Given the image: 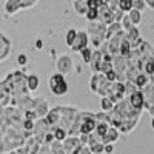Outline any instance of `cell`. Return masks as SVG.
Wrapping results in <instances>:
<instances>
[{"instance_id":"1","label":"cell","mask_w":154,"mask_h":154,"mask_svg":"<svg viewBox=\"0 0 154 154\" xmlns=\"http://www.w3.org/2000/svg\"><path fill=\"white\" fill-rule=\"evenodd\" d=\"M26 80H28V75L25 74L22 69H19V71H14V72H9L3 82L6 83L11 96L19 99V97L26 96L29 93L28 86H26Z\"/></svg>"},{"instance_id":"2","label":"cell","mask_w":154,"mask_h":154,"mask_svg":"<svg viewBox=\"0 0 154 154\" xmlns=\"http://www.w3.org/2000/svg\"><path fill=\"white\" fill-rule=\"evenodd\" d=\"M106 28L108 25H105L103 22L96 20V22H88V35H89V40L94 46H100L106 40Z\"/></svg>"},{"instance_id":"3","label":"cell","mask_w":154,"mask_h":154,"mask_svg":"<svg viewBox=\"0 0 154 154\" xmlns=\"http://www.w3.org/2000/svg\"><path fill=\"white\" fill-rule=\"evenodd\" d=\"M48 85H49V89L53 91L54 96H65L68 93V83L65 80V75L62 72H57V74H53L48 80Z\"/></svg>"},{"instance_id":"4","label":"cell","mask_w":154,"mask_h":154,"mask_svg":"<svg viewBox=\"0 0 154 154\" xmlns=\"http://www.w3.org/2000/svg\"><path fill=\"white\" fill-rule=\"evenodd\" d=\"M108 83H109V82H108V79H106V75L102 72V74H94V75H93L91 82H89V86H91V89H93L94 93L100 94V93L105 89V86H106Z\"/></svg>"},{"instance_id":"5","label":"cell","mask_w":154,"mask_h":154,"mask_svg":"<svg viewBox=\"0 0 154 154\" xmlns=\"http://www.w3.org/2000/svg\"><path fill=\"white\" fill-rule=\"evenodd\" d=\"M56 66L59 69V72H62L63 75H66L72 71V60L69 56H60L56 62Z\"/></svg>"},{"instance_id":"6","label":"cell","mask_w":154,"mask_h":154,"mask_svg":"<svg viewBox=\"0 0 154 154\" xmlns=\"http://www.w3.org/2000/svg\"><path fill=\"white\" fill-rule=\"evenodd\" d=\"M97 11H99V20H100V22H103L105 25H111V23L114 22V12H112V9H111L106 3H103L102 6H99Z\"/></svg>"},{"instance_id":"7","label":"cell","mask_w":154,"mask_h":154,"mask_svg":"<svg viewBox=\"0 0 154 154\" xmlns=\"http://www.w3.org/2000/svg\"><path fill=\"white\" fill-rule=\"evenodd\" d=\"M9 54H11V42L3 32H0V62L6 60Z\"/></svg>"},{"instance_id":"8","label":"cell","mask_w":154,"mask_h":154,"mask_svg":"<svg viewBox=\"0 0 154 154\" xmlns=\"http://www.w3.org/2000/svg\"><path fill=\"white\" fill-rule=\"evenodd\" d=\"M88 37L89 35H88L86 31H79V32H77V38H75L74 45L71 46V49L74 51V53H80L83 48L88 46Z\"/></svg>"},{"instance_id":"9","label":"cell","mask_w":154,"mask_h":154,"mask_svg":"<svg viewBox=\"0 0 154 154\" xmlns=\"http://www.w3.org/2000/svg\"><path fill=\"white\" fill-rule=\"evenodd\" d=\"M22 9V0H6L3 5V11L6 16H14Z\"/></svg>"},{"instance_id":"10","label":"cell","mask_w":154,"mask_h":154,"mask_svg":"<svg viewBox=\"0 0 154 154\" xmlns=\"http://www.w3.org/2000/svg\"><path fill=\"white\" fill-rule=\"evenodd\" d=\"M11 99H12V96L9 93L6 83L5 82H0V109L8 106L11 103Z\"/></svg>"},{"instance_id":"11","label":"cell","mask_w":154,"mask_h":154,"mask_svg":"<svg viewBox=\"0 0 154 154\" xmlns=\"http://www.w3.org/2000/svg\"><path fill=\"white\" fill-rule=\"evenodd\" d=\"M130 103L134 109H142V106H145V94L140 93V91H134L130 96Z\"/></svg>"},{"instance_id":"12","label":"cell","mask_w":154,"mask_h":154,"mask_svg":"<svg viewBox=\"0 0 154 154\" xmlns=\"http://www.w3.org/2000/svg\"><path fill=\"white\" fill-rule=\"evenodd\" d=\"M34 111L37 114V117H45V116L49 112L46 100L45 99H35L34 100Z\"/></svg>"},{"instance_id":"13","label":"cell","mask_w":154,"mask_h":154,"mask_svg":"<svg viewBox=\"0 0 154 154\" xmlns=\"http://www.w3.org/2000/svg\"><path fill=\"white\" fill-rule=\"evenodd\" d=\"M96 119H83V123L80 125V133L82 134H93L96 131Z\"/></svg>"},{"instance_id":"14","label":"cell","mask_w":154,"mask_h":154,"mask_svg":"<svg viewBox=\"0 0 154 154\" xmlns=\"http://www.w3.org/2000/svg\"><path fill=\"white\" fill-rule=\"evenodd\" d=\"M117 139H119V131L114 130V126H112V128H109V130H108V133L102 137V143H103V145H106V143H114Z\"/></svg>"},{"instance_id":"15","label":"cell","mask_w":154,"mask_h":154,"mask_svg":"<svg viewBox=\"0 0 154 154\" xmlns=\"http://www.w3.org/2000/svg\"><path fill=\"white\" fill-rule=\"evenodd\" d=\"M88 3H86V0H74V11L77 12L79 16H86V12H88Z\"/></svg>"},{"instance_id":"16","label":"cell","mask_w":154,"mask_h":154,"mask_svg":"<svg viewBox=\"0 0 154 154\" xmlns=\"http://www.w3.org/2000/svg\"><path fill=\"white\" fill-rule=\"evenodd\" d=\"M123 28H122V23L120 22H112L111 25H108V28H106V40H109L114 34H117Z\"/></svg>"},{"instance_id":"17","label":"cell","mask_w":154,"mask_h":154,"mask_svg":"<svg viewBox=\"0 0 154 154\" xmlns=\"http://www.w3.org/2000/svg\"><path fill=\"white\" fill-rule=\"evenodd\" d=\"M38 85H40V80H38V77H37L35 74H31V75H28L26 86H28V91H29V93H34V91H37Z\"/></svg>"},{"instance_id":"18","label":"cell","mask_w":154,"mask_h":154,"mask_svg":"<svg viewBox=\"0 0 154 154\" xmlns=\"http://www.w3.org/2000/svg\"><path fill=\"white\" fill-rule=\"evenodd\" d=\"M133 83L136 85L137 89H142L148 85V79H146V75L145 74H136V77L133 79Z\"/></svg>"},{"instance_id":"19","label":"cell","mask_w":154,"mask_h":154,"mask_svg":"<svg viewBox=\"0 0 154 154\" xmlns=\"http://www.w3.org/2000/svg\"><path fill=\"white\" fill-rule=\"evenodd\" d=\"M128 17H130V20L133 22L134 26H137V25H140V22H142V11L131 9L130 12H128Z\"/></svg>"},{"instance_id":"20","label":"cell","mask_w":154,"mask_h":154,"mask_svg":"<svg viewBox=\"0 0 154 154\" xmlns=\"http://www.w3.org/2000/svg\"><path fill=\"white\" fill-rule=\"evenodd\" d=\"M54 139L57 140V142H65L66 140V137H68V133H66V130L65 128H60V126H57V128H54Z\"/></svg>"},{"instance_id":"21","label":"cell","mask_w":154,"mask_h":154,"mask_svg":"<svg viewBox=\"0 0 154 154\" xmlns=\"http://www.w3.org/2000/svg\"><path fill=\"white\" fill-rule=\"evenodd\" d=\"M77 32H79V31H75L74 28H71V29H68V32H66V35H65V42H66V45H68L69 48H71V46L74 45V42H75Z\"/></svg>"},{"instance_id":"22","label":"cell","mask_w":154,"mask_h":154,"mask_svg":"<svg viewBox=\"0 0 154 154\" xmlns=\"http://www.w3.org/2000/svg\"><path fill=\"white\" fill-rule=\"evenodd\" d=\"M108 130H109V126H108V123L106 122H103V123H99L97 126H96V134L102 139L106 133H108Z\"/></svg>"},{"instance_id":"23","label":"cell","mask_w":154,"mask_h":154,"mask_svg":"<svg viewBox=\"0 0 154 154\" xmlns=\"http://www.w3.org/2000/svg\"><path fill=\"white\" fill-rule=\"evenodd\" d=\"M119 8L128 14L133 9V0H119Z\"/></svg>"},{"instance_id":"24","label":"cell","mask_w":154,"mask_h":154,"mask_svg":"<svg viewBox=\"0 0 154 154\" xmlns=\"http://www.w3.org/2000/svg\"><path fill=\"white\" fill-rule=\"evenodd\" d=\"M114 108V100L111 97H103L102 99V109L103 111H111Z\"/></svg>"},{"instance_id":"25","label":"cell","mask_w":154,"mask_h":154,"mask_svg":"<svg viewBox=\"0 0 154 154\" xmlns=\"http://www.w3.org/2000/svg\"><path fill=\"white\" fill-rule=\"evenodd\" d=\"M80 54H82V60H83L85 63H89V62H91V59H93V51L89 49V46L83 48V49L80 51Z\"/></svg>"},{"instance_id":"26","label":"cell","mask_w":154,"mask_h":154,"mask_svg":"<svg viewBox=\"0 0 154 154\" xmlns=\"http://www.w3.org/2000/svg\"><path fill=\"white\" fill-rule=\"evenodd\" d=\"M120 23H122V28H123V31H126V32H128V31H131V29L134 28V25H133V22L130 20L128 14H125V17L122 19V22H120Z\"/></svg>"},{"instance_id":"27","label":"cell","mask_w":154,"mask_h":154,"mask_svg":"<svg viewBox=\"0 0 154 154\" xmlns=\"http://www.w3.org/2000/svg\"><path fill=\"white\" fill-rule=\"evenodd\" d=\"M85 17L88 19V22H96V20H99V11L94 8H89Z\"/></svg>"},{"instance_id":"28","label":"cell","mask_w":154,"mask_h":154,"mask_svg":"<svg viewBox=\"0 0 154 154\" xmlns=\"http://www.w3.org/2000/svg\"><path fill=\"white\" fill-rule=\"evenodd\" d=\"M112 12H114V22H122V19H123L125 14H126V12H123L119 6H117V8H114Z\"/></svg>"},{"instance_id":"29","label":"cell","mask_w":154,"mask_h":154,"mask_svg":"<svg viewBox=\"0 0 154 154\" xmlns=\"http://www.w3.org/2000/svg\"><path fill=\"white\" fill-rule=\"evenodd\" d=\"M38 3V0H22V9H31Z\"/></svg>"},{"instance_id":"30","label":"cell","mask_w":154,"mask_h":154,"mask_svg":"<svg viewBox=\"0 0 154 154\" xmlns=\"http://www.w3.org/2000/svg\"><path fill=\"white\" fill-rule=\"evenodd\" d=\"M146 6L145 0H133V9H139V11H143Z\"/></svg>"},{"instance_id":"31","label":"cell","mask_w":154,"mask_h":154,"mask_svg":"<svg viewBox=\"0 0 154 154\" xmlns=\"http://www.w3.org/2000/svg\"><path fill=\"white\" fill-rule=\"evenodd\" d=\"M86 3H88V8H94V9H97L99 6H102L105 2H103V0H86Z\"/></svg>"},{"instance_id":"32","label":"cell","mask_w":154,"mask_h":154,"mask_svg":"<svg viewBox=\"0 0 154 154\" xmlns=\"http://www.w3.org/2000/svg\"><path fill=\"white\" fill-rule=\"evenodd\" d=\"M17 63H19V65H22V66L26 65V63H28V57H26V54L20 53V54H19V57H17Z\"/></svg>"},{"instance_id":"33","label":"cell","mask_w":154,"mask_h":154,"mask_svg":"<svg viewBox=\"0 0 154 154\" xmlns=\"http://www.w3.org/2000/svg\"><path fill=\"white\" fill-rule=\"evenodd\" d=\"M105 75H106V79H108V82H114L116 79H117V72H116L114 69L108 71V72H106Z\"/></svg>"},{"instance_id":"34","label":"cell","mask_w":154,"mask_h":154,"mask_svg":"<svg viewBox=\"0 0 154 154\" xmlns=\"http://www.w3.org/2000/svg\"><path fill=\"white\" fill-rule=\"evenodd\" d=\"M103 2H105L111 9H114V8H117V6H119V0H103Z\"/></svg>"},{"instance_id":"35","label":"cell","mask_w":154,"mask_h":154,"mask_svg":"<svg viewBox=\"0 0 154 154\" xmlns=\"http://www.w3.org/2000/svg\"><path fill=\"white\" fill-rule=\"evenodd\" d=\"M112 151H114V145H112V143H106V145H105V152H106V154H111Z\"/></svg>"},{"instance_id":"36","label":"cell","mask_w":154,"mask_h":154,"mask_svg":"<svg viewBox=\"0 0 154 154\" xmlns=\"http://www.w3.org/2000/svg\"><path fill=\"white\" fill-rule=\"evenodd\" d=\"M35 46H37V48H42V40H38V42L35 43Z\"/></svg>"},{"instance_id":"37","label":"cell","mask_w":154,"mask_h":154,"mask_svg":"<svg viewBox=\"0 0 154 154\" xmlns=\"http://www.w3.org/2000/svg\"><path fill=\"white\" fill-rule=\"evenodd\" d=\"M151 130H152V131H154V117H152V119H151Z\"/></svg>"}]
</instances>
